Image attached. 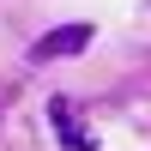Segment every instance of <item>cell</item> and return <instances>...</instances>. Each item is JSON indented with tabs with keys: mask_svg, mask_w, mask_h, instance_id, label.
Returning a JSON list of instances; mask_svg holds the SVG:
<instances>
[{
	"mask_svg": "<svg viewBox=\"0 0 151 151\" xmlns=\"http://www.w3.org/2000/svg\"><path fill=\"white\" fill-rule=\"evenodd\" d=\"M91 36H97V24H91V18L60 24V30L36 36V42H30V67H48V60H60V55H79V48H91Z\"/></svg>",
	"mask_w": 151,
	"mask_h": 151,
	"instance_id": "6da1fadb",
	"label": "cell"
},
{
	"mask_svg": "<svg viewBox=\"0 0 151 151\" xmlns=\"http://www.w3.org/2000/svg\"><path fill=\"white\" fill-rule=\"evenodd\" d=\"M48 127H55V139L67 145V151H103L91 127H79V109H73L67 97H55V103H48Z\"/></svg>",
	"mask_w": 151,
	"mask_h": 151,
	"instance_id": "7a4b0ae2",
	"label": "cell"
}]
</instances>
